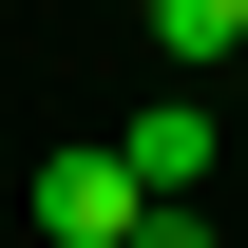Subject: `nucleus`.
Returning <instances> with one entry per match:
<instances>
[{
  "instance_id": "3",
  "label": "nucleus",
  "mask_w": 248,
  "mask_h": 248,
  "mask_svg": "<svg viewBox=\"0 0 248 248\" xmlns=\"http://www.w3.org/2000/svg\"><path fill=\"white\" fill-rule=\"evenodd\" d=\"M153 58H172V77H210V58H248V0H153Z\"/></svg>"
},
{
  "instance_id": "4",
  "label": "nucleus",
  "mask_w": 248,
  "mask_h": 248,
  "mask_svg": "<svg viewBox=\"0 0 248 248\" xmlns=\"http://www.w3.org/2000/svg\"><path fill=\"white\" fill-rule=\"evenodd\" d=\"M134 248H210V210H191V191H153V210H134Z\"/></svg>"
},
{
  "instance_id": "1",
  "label": "nucleus",
  "mask_w": 248,
  "mask_h": 248,
  "mask_svg": "<svg viewBox=\"0 0 248 248\" xmlns=\"http://www.w3.org/2000/svg\"><path fill=\"white\" fill-rule=\"evenodd\" d=\"M153 210V172L115 153V134H77V153H38V248H134Z\"/></svg>"
},
{
  "instance_id": "2",
  "label": "nucleus",
  "mask_w": 248,
  "mask_h": 248,
  "mask_svg": "<svg viewBox=\"0 0 248 248\" xmlns=\"http://www.w3.org/2000/svg\"><path fill=\"white\" fill-rule=\"evenodd\" d=\"M115 153L153 172V191H210V95H191V77H172V95H134V115H115Z\"/></svg>"
}]
</instances>
